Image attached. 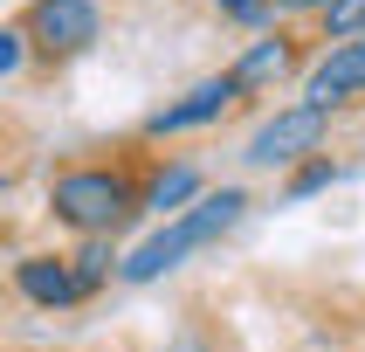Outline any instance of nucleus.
Here are the masks:
<instances>
[{"label": "nucleus", "mask_w": 365, "mask_h": 352, "mask_svg": "<svg viewBox=\"0 0 365 352\" xmlns=\"http://www.w3.org/2000/svg\"><path fill=\"white\" fill-rule=\"evenodd\" d=\"M138 193H145V180L131 166L90 159V166H62L48 180V214L62 228H76V235H118L138 214Z\"/></svg>", "instance_id": "obj_1"}, {"label": "nucleus", "mask_w": 365, "mask_h": 352, "mask_svg": "<svg viewBox=\"0 0 365 352\" xmlns=\"http://www.w3.org/2000/svg\"><path fill=\"white\" fill-rule=\"evenodd\" d=\"M242 214H248V193H242V186H221V193H207V201L180 207V214H173L152 242H138V248L118 263V276H124V283H152V276H165V269H180L193 248L221 242Z\"/></svg>", "instance_id": "obj_2"}, {"label": "nucleus", "mask_w": 365, "mask_h": 352, "mask_svg": "<svg viewBox=\"0 0 365 352\" xmlns=\"http://www.w3.org/2000/svg\"><path fill=\"white\" fill-rule=\"evenodd\" d=\"M14 28H21V41H28V56H41V62H76L83 49H97L103 7H97V0H28Z\"/></svg>", "instance_id": "obj_3"}, {"label": "nucleus", "mask_w": 365, "mask_h": 352, "mask_svg": "<svg viewBox=\"0 0 365 352\" xmlns=\"http://www.w3.org/2000/svg\"><path fill=\"white\" fill-rule=\"evenodd\" d=\"M324 131H331L324 104H289V111H276V118H262L248 131L242 159L248 166H297V159H310V152L324 145Z\"/></svg>", "instance_id": "obj_4"}, {"label": "nucleus", "mask_w": 365, "mask_h": 352, "mask_svg": "<svg viewBox=\"0 0 365 352\" xmlns=\"http://www.w3.org/2000/svg\"><path fill=\"white\" fill-rule=\"evenodd\" d=\"M235 97H242V83L227 76H207V83H193L186 97H173V104H159L152 118H145V139H180V131H200V124H221L227 111H235Z\"/></svg>", "instance_id": "obj_5"}, {"label": "nucleus", "mask_w": 365, "mask_h": 352, "mask_svg": "<svg viewBox=\"0 0 365 352\" xmlns=\"http://www.w3.org/2000/svg\"><path fill=\"white\" fill-rule=\"evenodd\" d=\"M365 90V35H345V41H331L324 56L304 69V104H345Z\"/></svg>", "instance_id": "obj_6"}, {"label": "nucleus", "mask_w": 365, "mask_h": 352, "mask_svg": "<svg viewBox=\"0 0 365 352\" xmlns=\"http://www.w3.org/2000/svg\"><path fill=\"white\" fill-rule=\"evenodd\" d=\"M14 283H21V297H28V304H41V311H69V304H83L69 256H21V263H14Z\"/></svg>", "instance_id": "obj_7"}, {"label": "nucleus", "mask_w": 365, "mask_h": 352, "mask_svg": "<svg viewBox=\"0 0 365 352\" xmlns=\"http://www.w3.org/2000/svg\"><path fill=\"white\" fill-rule=\"evenodd\" d=\"M289 69H297V41L289 35H262V41H248V56L235 62L227 76L242 83V97H248V90H269V83L289 76Z\"/></svg>", "instance_id": "obj_8"}, {"label": "nucleus", "mask_w": 365, "mask_h": 352, "mask_svg": "<svg viewBox=\"0 0 365 352\" xmlns=\"http://www.w3.org/2000/svg\"><path fill=\"white\" fill-rule=\"evenodd\" d=\"M200 193V173L193 166H165V173H152L138 193V214H180V201H193Z\"/></svg>", "instance_id": "obj_9"}, {"label": "nucleus", "mask_w": 365, "mask_h": 352, "mask_svg": "<svg viewBox=\"0 0 365 352\" xmlns=\"http://www.w3.org/2000/svg\"><path fill=\"white\" fill-rule=\"evenodd\" d=\"M110 263H118V256H110V235H83V248L69 256V269H76V290H83V297H90V290L110 276Z\"/></svg>", "instance_id": "obj_10"}, {"label": "nucleus", "mask_w": 365, "mask_h": 352, "mask_svg": "<svg viewBox=\"0 0 365 352\" xmlns=\"http://www.w3.org/2000/svg\"><path fill=\"white\" fill-rule=\"evenodd\" d=\"M324 35H331V41L365 35V0H324Z\"/></svg>", "instance_id": "obj_11"}, {"label": "nucleus", "mask_w": 365, "mask_h": 352, "mask_svg": "<svg viewBox=\"0 0 365 352\" xmlns=\"http://www.w3.org/2000/svg\"><path fill=\"white\" fill-rule=\"evenodd\" d=\"M331 180H338V166H331V159H304L297 173H289L283 193H289V201H304V193H317V186H331Z\"/></svg>", "instance_id": "obj_12"}, {"label": "nucleus", "mask_w": 365, "mask_h": 352, "mask_svg": "<svg viewBox=\"0 0 365 352\" xmlns=\"http://www.w3.org/2000/svg\"><path fill=\"white\" fill-rule=\"evenodd\" d=\"M214 7H221L227 21H242V28H262L269 21V0H214Z\"/></svg>", "instance_id": "obj_13"}, {"label": "nucleus", "mask_w": 365, "mask_h": 352, "mask_svg": "<svg viewBox=\"0 0 365 352\" xmlns=\"http://www.w3.org/2000/svg\"><path fill=\"white\" fill-rule=\"evenodd\" d=\"M21 62H28V41H21V28H0V76H14Z\"/></svg>", "instance_id": "obj_14"}, {"label": "nucleus", "mask_w": 365, "mask_h": 352, "mask_svg": "<svg viewBox=\"0 0 365 352\" xmlns=\"http://www.w3.org/2000/svg\"><path fill=\"white\" fill-rule=\"evenodd\" d=\"M283 7H324V0H283Z\"/></svg>", "instance_id": "obj_15"}]
</instances>
